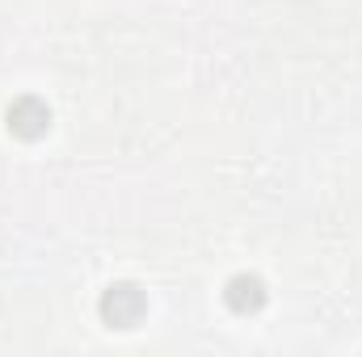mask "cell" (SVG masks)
<instances>
[{"label": "cell", "mask_w": 362, "mask_h": 357, "mask_svg": "<svg viewBox=\"0 0 362 357\" xmlns=\"http://www.w3.org/2000/svg\"><path fill=\"white\" fill-rule=\"evenodd\" d=\"M25 109H30V105H25V101H17V105L8 109V126H13V131H21V135H38V131H47L51 114H47V109H38V114L30 118Z\"/></svg>", "instance_id": "cell-1"}]
</instances>
